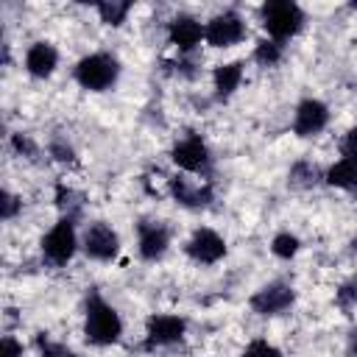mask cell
Here are the masks:
<instances>
[{
    "instance_id": "obj_17",
    "label": "cell",
    "mask_w": 357,
    "mask_h": 357,
    "mask_svg": "<svg viewBox=\"0 0 357 357\" xmlns=\"http://www.w3.org/2000/svg\"><path fill=\"white\" fill-rule=\"evenodd\" d=\"M326 184L357 195V159H340L326 170Z\"/></svg>"
},
{
    "instance_id": "obj_4",
    "label": "cell",
    "mask_w": 357,
    "mask_h": 357,
    "mask_svg": "<svg viewBox=\"0 0 357 357\" xmlns=\"http://www.w3.org/2000/svg\"><path fill=\"white\" fill-rule=\"evenodd\" d=\"M75 248H78V237H75V220L73 218H61L42 237V254L53 265H67L73 259Z\"/></svg>"
},
{
    "instance_id": "obj_2",
    "label": "cell",
    "mask_w": 357,
    "mask_h": 357,
    "mask_svg": "<svg viewBox=\"0 0 357 357\" xmlns=\"http://www.w3.org/2000/svg\"><path fill=\"white\" fill-rule=\"evenodd\" d=\"M259 17H262V28L276 42H284L304 28V11L293 0H268L259 8Z\"/></svg>"
},
{
    "instance_id": "obj_7",
    "label": "cell",
    "mask_w": 357,
    "mask_h": 357,
    "mask_svg": "<svg viewBox=\"0 0 357 357\" xmlns=\"http://www.w3.org/2000/svg\"><path fill=\"white\" fill-rule=\"evenodd\" d=\"M84 251H86L89 259L112 262L117 257V251H120V237L109 223L98 220L84 231Z\"/></svg>"
},
{
    "instance_id": "obj_19",
    "label": "cell",
    "mask_w": 357,
    "mask_h": 357,
    "mask_svg": "<svg viewBox=\"0 0 357 357\" xmlns=\"http://www.w3.org/2000/svg\"><path fill=\"white\" fill-rule=\"evenodd\" d=\"M131 11V3L126 0H112V3H98V14L106 25H123Z\"/></svg>"
},
{
    "instance_id": "obj_23",
    "label": "cell",
    "mask_w": 357,
    "mask_h": 357,
    "mask_svg": "<svg viewBox=\"0 0 357 357\" xmlns=\"http://www.w3.org/2000/svg\"><path fill=\"white\" fill-rule=\"evenodd\" d=\"M36 346H39V354H42V357H78L75 351H70V349L61 346V343H53V340L45 337V335H36Z\"/></svg>"
},
{
    "instance_id": "obj_8",
    "label": "cell",
    "mask_w": 357,
    "mask_h": 357,
    "mask_svg": "<svg viewBox=\"0 0 357 357\" xmlns=\"http://www.w3.org/2000/svg\"><path fill=\"white\" fill-rule=\"evenodd\" d=\"M170 159L181 170H187V173H206L209 165H212V153H209V148H206V142L201 137H184V139H178L173 145V151H170Z\"/></svg>"
},
{
    "instance_id": "obj_1",
    "label": "cell",
    "mask_w": 357,
    "mask_h": 357,
    "mask_svg": "<svg viewBox=\"0 0 357 357\" xmlns=\"http://www.w3.org/2000/svg\"><path fill=\"white\" fill-rule=\"evenodd\" d=\"M84 335L92 346H112L123 335V321H120L117 310L106 298H100L98 293H89V298H86Z\"/></svg>"
},
{
    "instance_id": "obj_28",
    "label": "cell",
    "mask_w": 357,
    "mask_h": 357,
    "mask_svg": "<svg viewBox=\"0 0 357 357\" xmlns=\"http://www.w3.org/2000/svg\"><path fill=\"white\" fill-rule=\"evenodd\" d=\"M0 357H22V343L14 335H6L0 340Z\"/></svg>"
},
{
    "instance_id": "obj_26",
    "label": "cell",
    "mask_w": 357,
    "mask_h": 357,
    "mask_svg": "<svg viewBox=\"0 0 357 357\" xmlns=\"http://www.w3.org/2000/svg\"><path fill=\"white\" fill-rule=\"evenodd\" d=\"M20 206H22V201L6 190V192H3V201H0V218H3V220H11Z\"/></svg>"
},
{
    "instance_id": "obj_6",
    "label": "cell",
    "mask_w": 357,
    "mask_h": 357,
    "mask_svg": "<svg viewBox=\"0 0 357 357\" xmlns=\"http://www.w3.org/2000/svg\"><path fill=\"white\" fill-rule=\"evenodd\" d=\"M293 301H296V290L290 287V284H284V282H271V284H265V287H259L254 296H251V310L257 312V315H282V312H287L290 307H293Z\"/></svg>"
},
{
    "instance_id": "obj_30",
    "label": "cell",
    "mask_w": 357,
    "mask_h": 357,
    "mask_svg": "<svg viewBox=\"0 0 357 357\" xmlns=\"http://www.w3.org/2000/svg\"><path fill=\"white\" fill-rule=\"evenodd\" d=\"M50 153H53L59 162H75L73 148H70V145H64V142H59V139H53V142H50Z\"/></svg>"
},
{
    "instance_id": "obj_21",
    "label": "cell",
    "mask_w": 357,
    "mask_h": 357,
    "mask_svg": "<svg viewBox=\"0 0 357 357\" xmlns=\"http://www.w3.org/2000/svg\"><path fill=\"white\" fill-rule=\"evenodd\" d=\"M298 248H301V243H298V237L290 234V231H279V234L273 237V243H271V251H273L279 259H290V257H296Z\"/></svg>"
},
{
    "instance_id": "obj_5",
    "label": "cell",
    "mask_w": 357,
    "mask_h": 357,
    "mask_svg": "<svg viewBox=\"0 0 357 357\" xmlns=\"http://www.w3.org/2000/svg\"><path fill=\"white\" fill-rule=\"evenodd\" d=\"M245 36V22L237 11H223V14H215L206 25H204V39L212 45V47H231L237 45L240 39Z\"/></svg>"
},
{
    "instance_id": "obj_15",
    "label": "cell",
    "mask_w": 357,
    "mask_h": 357,
    "mask_svg": "<svg viewBox=\"0 0 357 357\" xmlns=\"http://www.w3.org/2000/svg\"><path fill=\"white\" fill-rule=\"evenodd\" d=\"M170 192H173V198H176L178 204L192 206V209L206 206V204L212 201V184H209V181H206V184H192V181L184 178V176L170 178Z\"/></svg>"
},
{
    "instance_id": "obj_20",
    "label": "cell",
    "mask_w": 357,
    "mask_h": 357,
    "mask_svg": "<svg viewBox=\"0 0 357 357\" xmlns=\"http://www.w3.org/2000/svg\"><path fill=\"white\" fill-rule=\"evenodd\" d=\"M282 50H284L282 42H276V39H262V42H257V47H254V61H259L262 67H273V64L282 59Z\"/></svg>"
},
{
    "instance_id": "obj_32",
    "label": "cell",
    "mask_w": 357,
    "mask_h": 357,
    "mask_svg": "<svg viewBox=\"0 0 357 357\" xmlns=\"http://www.w3.org/2000/svg\"><path fill=\"white\" fill-rule=\"evenodd\" d=\"M351 248H354V251H357V237H354V240H351Z\"/></svg>"
},
{
    "instance_id": "obj_29",
    "label": "cell",
    "mask_w": 357,
    "mask_h": 357,
    "mask_svg": "<svg viewBox=\"0 0 357 357\" xmlns=\"http://www.w3.org/2000/svg\"><path fill=\"white\" fill-rule=\"evenodd\" d=\"M340 151H343V159H357V126L346 131Z\"/></svg>"
},
{
    "instance_id": "obj_31",
    "label": "cell",
    "mask_w": 357,
    "mask_h": 357,
    "mask_svg": "<svg viewBox=\"0 0 357 357\" xmlns=\"http://www.w3.org/2000/svg\"><path fill=\"white\" fill-rule=\"evenodd\" d=\"M351 357H357V332H351Z\"/></svg>"
},
{
    "instance_id": "obj_10",
    "label": "cell",
    "mask_w": 357,
    "mask_h": 357,
    "mask_svg": "<svg viewBox=\"0 0 357 357\" xmlns=\"http://www.w3.org/2000/svg\"><path fill=\"white\" fill-rule=\"evenodd\" d=\"M184 251H187L190 259H195L201 265H215L226 254V240L212 229H195L192 237L187 240Z\"/></svg>"
},
{
    "instance_id": "obj_16",
    "label": "cell",
    "mask_w": 357,
    "mask_h": 357,
    "mask_svg": "<svg viewBox=\"0 0 357 357\" xmlns=\"http://www.w3.org/2000/svg\"><path fill=\"white\" fill-rule=\"evenodd\" d=\"M243 81V61H229V64H218L212 73V84H215V95L218 98H229Z\"/></svg>"
},
{
    "instance_id": "obj_11",
    "label": "cell",
    "mask_w": 357,
    "mask_h": 357,
    "mask_svg": "<svg viewBox=\"0 0 357 357\" xmlns=\"http://www.w3.org/2000/svg\"><path fill=\"white\" fill-rule=\"evenodd\" d=\"M329 123V109L324 100H315V98H307L296 106V117H293V131L298 137H315L326 128Z\"/></svg>"
},
{
    "instance_id": "obj_18",
    "label": "cell",
    "mask_w": 357,
    "mask_h": 357,
    "mask_svg": "<svg viewBox=\"0 0 357 357\" xmlns=\"http://www.w3.org/2000/svg\"><path fill=\"white\" fill-rule=\"evenodd\" d=\"M321 178H326V176H321V170L312 162H296L290 167V184H296V187H312Z\"/></svg>"
},
{
    "instance_id": "obj_24",
    "label": "cell",
    "mask_w": 357,
    "mask_h": 357,
    "mask_svg": "<svg viewBox=\"0 0 357 357\" xmlns=\"http://www.w3.org/2000/svg\"><path fill=\"white\" fill-rule=\"evenodd\" d=\"M335 301H337V307H343V310H351V307L357 304V276L340 284V290L335 293Z\"/></svg>"
},
{
    "instance_id": "obj_22",
    "label": "cell",
    "mask_w": 357,
    "mask_h": 357,
    "mask_svg": "<svg viewBox=\"0 0 357 357\" xmlns=\"http://www.w3.org/2000/svg\"><path fill=\"white\" fill-rule=\"evenodd\" d=\"M75 198H81V195L73 192V190L64 187V184L56 190V204H59V209L64 212V218H73V220H75V212L81 209V201H75Z\"/></svg>"
},
{
    "instance_id": "obj_3",
    "label": "cell",
    "mask_w": 357,
    "mask_h": 357,
    "mask_svg": "<svg viewBox=\"0 0 357 357\" xmlns=\"http://www.w3.org/2000/svg\"><path fill=\"white\" fill-rule=\"evenodd\" d=\"M120 78V61L112 53H89L75 64V81L89 92H106Z\"/></svg>"
},
{
    "instance_id": "obj_12",
    "label": "cell",
    "mask_w": 357,
    "mask_h": 357,
    "mask_svg": "<svg viewBox=\"0 0 357 357\" xmlns=\"http://www.w3.org/2000/svg\"><path fill=\"white\" fill-rule=\"evenodd\" d=\"M137 243H139V257L153 262L167 251L170 229L165 223H159V220H139L137 223Z\"/></svg>"
},
{
    "instance_id": "obj_13",
    "label": "cell",
    "mask_w": 357,
    "mask_h": 357,
    "mask_svg": "<svg viewBox=\"0 0 357 357\" xmlns=\"http://www.w3.org/2000/svg\"><path fill=\"white\" fill-rule=\"evenodd\" d=\"M167 39H170V45L178 47V53H190V50H195L201 45L204 25L195 17H190V14H178L167 25Z\"/></svg>"
},
{
    "instance_id": "obj_25",
    "label": "cell",
    "mask_w": 357,
    "mask_h": 357,
    "mask_svg": "<svg viewBox=\"0 0 357 357\" xmlns=\"http://www.w3.org/2000/svg\"><path fill=\"white\" fill-rule=\"evenodd\" d=\"M243 357H282V351L268 340H251L243 351Z\"/></svg>"
},
{
    "instance_id": "obj_14",
    "label": "cell",
    "mask_w": 357,
    "mask_h": 357,
    "mask_svg": "<svg viewBox=\"0 0 357 357\" xmlns=\"http://www.w3.org/2000/svg\"><path fill=\"white\" fill-rule=\"evenodd\" d=\"M56 64H59V53H56V47H53L50 42H33V45L28 47V53H25V70H28L33 78H47V75H53Z\"/></svg>"
},
{
    "instance_id": "obj_27",
    "label": "cell",
    "mask_w": 357,
    "mask_h": 357,
    "mask_svg": "<svg viewBox=\"0 0 357 357\" xmlns=\"http://www.w3.org/2000/svg\"><path fill=\"white\" fill-rule=\"evenodd\" d=\"M14 151L17 153H22V156H28V159H33L39 151H36V145H33V139L28 137V134H14Z\"/></svg>"
},
{
    "instance_id": "obj_9",
    "label": "cell",
    "mask_w": 357,
    "mask_h": 357,
    "mask_svg": "<svg viewBox=\"0 0 357 357\" xmlns=\"http://www.w3.org/2000/svg\"><path fill=\"white\" fill-rule=\"evenodd\" d=\"M187 332V321L178 315H151L145 321V346L148 349H159V346H170L178 343Z\"/></svg>"
}]
</instances>
